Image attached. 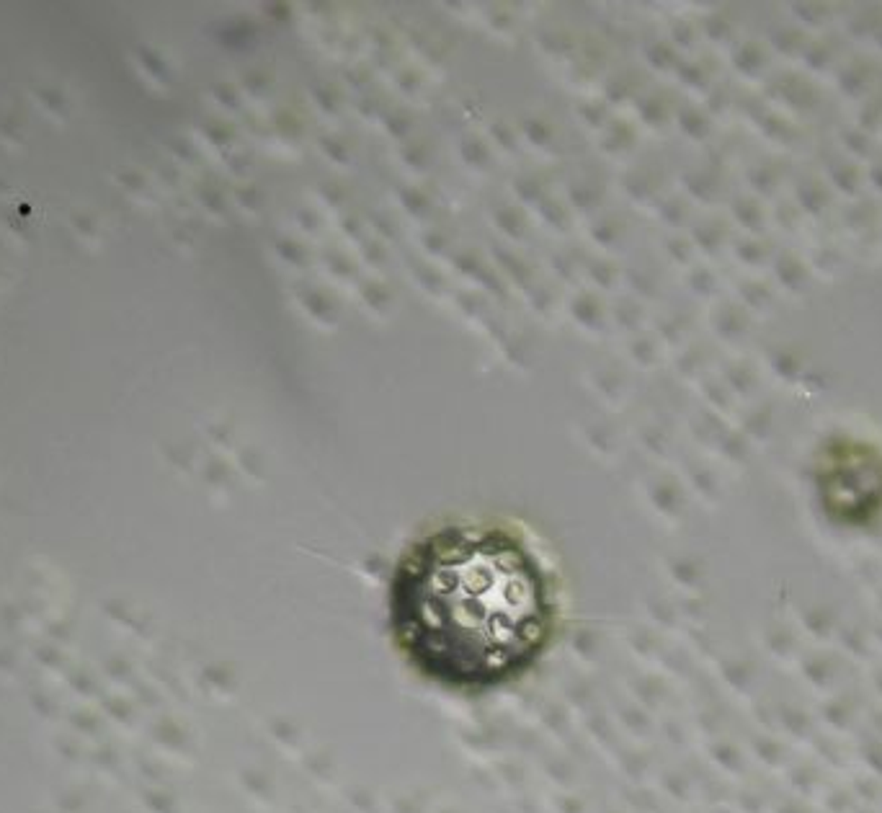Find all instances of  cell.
Listing matches in <instances>:
<instances>
[{
	"label": "cell",
	"instance_id": "1",
	"mask_svg": "<svg viewBox=\"0 0 882 813\" xmlns=\"http://www.w3.org/2000/svg\"><path fill=\"white\" fill-rule=\"evenodd\" d=\"M393 625L426 677L493 687L522 674L552 628L544 568L522 540L460 524L415 545L397 568Z\"/></svg>",
	"mask_w": 882,
	"mask_h": 813
}]
</instances>
